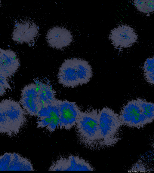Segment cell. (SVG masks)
<instances>
[{"label":"cell","mask_w":154,"mask_h":173,"mask_svg":"<svg viewBox=\"0 0 154 173\" xmlns=\"http://www.w3.org/2000/svg\"><path fill=\"white\" fill-rule=\"evenodd\" d=\"M122 125L140 129L154 121V103L142 98L129 101L119 115Z\"/></svg>","instance_id":"1"},{"label":"cell","mask_w":154,"mask_h":173,"mask_svg":"<svg viewBox=\"0 0 154 173\" xmlns=\"http://www.w3.org/2000/svg\"><path fill=\"white\" fill-rule=\"evenodd\" d=\"M93 75L92 68L86 61L77 58L65 60L57 74L58 83L63 86L74 88L88 83Z\"/></svg>","instance_id":"2"},{"label":"cell","mask_w":154,"mask_h":173,"mask_svg":"<svg viewBox=\"0 0 154 173\" xmlns=\"http://www.w3.org/2000/svg\"><path fill=\"white\" fill-rule=\"evenodd\" d=\"M26 112L19 103L11 99L0 103V133L10 137L19 133L26 122Z\"/></svg>","instance_id":"3"},{"label":"cell","mask_w":154,"mask_h":173,"mask_svg":"<svg viewBox=\"0 0 154 173\" xmlns=\"http://www.w3.org/2000/svg\"><path fill=\"white\" fill-rule=\"evenodd\" d=\"M75 126L78 139L83 146L92 149L102 147L99 111L95 110L81 111Z\"/></svg>","instance_id":"4"},{"label":"cell","mask_w":154,"mask_h":173,"mask_svg":"<svg viewBox=\"0 0 154 173\" xmlns=\"http://www.w3.org/2000/svg\"><path fill=\"white\" fill-rule=\"evenodd\" d=\"M122 125L119 115L111 109L104 107L99 111V127L102 148L113 146L118 142Z\"/></svg>","instance_id":"5"},{"label":"cell","mask_w":154,"mask_h":173,"mask_svg":"<svg viewBox=\"0 0 154 173\" xmlns=\"http://www.w3.org/2000/svg\"><path fill=\"white\" fill-rule=\"evenodd\" d=\"M57 99L50 105L41 108L38 111L36 123L38 128H45L49 132H53L59 126V114Z\"/></svg>","instance_id":"6"},{"label":"cell","mask_w":154,"mask_h":173,"mask_svg":"<svg viewBox=\"0 0 154 173\" xmlns=\"http://www.w3.org/2000/svg\"><path fill=\"white\" fill-rule=\"evenodd\" d=\"M59 128L69 130L75 126L81 111L75 102L58 99Z\"/></svg>","instance_id":"7"},{"label":"cell","mask_w":154,"mask_h":173,"mask_svg":"<svg viewBox=\"0 0 154 173\" xmlns=\"http://www.w3.org/2000/svg\"><path fill=\"white\" fill-rule=\"evenodd\" d=\"M38 27L33 21L22 20L16 22L12 39L18 43L31 44L38 35Z\"/></svg>","instance_id":"8"},{"label":"cell","mask_w":154,"mask_h":173,"mask_svg":"<svg viewBox=\"0 0 154 173\" xmlns=\"http://www.w3.org/2000/svg\"><path fill=\"white\" fill-rule=\"evenodd\" d=\"M109 38L115 47L127 48L137 41L138 36L132 28L121 25L111 30Z\"/></svg>","instance_id":"9"},{"label":"cell","mask_w":154,"mask_h":173,"mask_svg":"<svg viewBox=\"0 0 154 173\" xmlns=\"http://www.w3.org/2000/svg\"><path fill=\"white\" fill-rule=\"evenodd\" d=\"M95 169L87 161L77 156L62 157L54 162L49 171H93Z\"/></svg>","instance_id":"10"},{"label":"cell","mask_w":154,"mask_h":173,"mask_svg":"<svg viewBox=\"0 0 154 173\" xmlns=\"http://www.w3.org/2000/svg\"><path fill=\"white\" fill-rule=\"evenodd\" d=\"M28 159L18 153H6L0 157V171H33Z\"/></svg>","instance_id":"11"},{"label":"cell","mask_w":154,"mask_h":173,"mask_svg":"<svg viewBox=\"0 0 154 173\" xmlns=\"http://www.w3.org/2000/svg\"><path fill=\"white\" fill-rule=\"evenodd\" d=\"M19 103L26 113L36 117L38 111V98L36 86L32 83L25 86L21 91Z\"/></svg>","instance_id":"12"},{"label":"cell","mask_w":154,"mask_h":173,"mask_svg":"<svg viewBox=\"0 0 154 173\" xmlns=\"http://www.w3.org/2000/svg\"><path fill=\"white\" fill-rule=\"evenodd\" d=\"M47 41L49 46L61 49L69 46L73 37L68 30L62 27H54L50 29L46 35Z\"/></svg>","instance_id":"13"},{"label":"cell","mask_w":154,"mask_h":173,"mask_svg":"<svg viewBox=\"0 0 154 173\" xmlns=\"http://www.w3.org/2000/svg\"><path fill=\"white\" fill-rule=\"evenodd\" d=\"M0 76L7 78L17 71L20 62L16 53L10 50L0 49Z\"/></svg>","instance_id":"14"},{"label":"cell","mask_w":154,"mask_h":173,"mask_svg":"<svg viewBox=\"0 0 154 173\" xmlns=\"http://www.w3.org/2000/svg\"><path fill=\"white\" fill-rule=\"evenodd\" d=\"M35 82L38 98V112L41 108L50 105L57 99L56 92L50 84L39 80H36Z\"/></svg>","instance_id":"15"},{"label":"cell","mask_w":154,"mask_h":173,"mask_svg":"<svg viewBox=\"0 0 154 173\" xmlns=\"http://www.w3.org/2000/svg\"><path fill=\"white\" fill-rule=\"evenodd\" d=\"M143 68L146 81L150 84H154V56L146 59Z\"/></svg>","instance_id":"16"},{"label":"cell","mask_w":154,"mask_h":173,"mask_svg":"<svg viewBox=\"0 0 154 173\" xmlns=\"http://www.w3.org/2000/svg\"><path fill=\"white\" fill-rule=\"evenodd\" d=\"M134 5L140 12L149 14L154 12V0H135Z\"/></svg>","instance_id":"17"},{"label":"cell","mask_w":154,"mask_h":173,"mask_svg":"<svg viewBox=\"0 0 154 173\" xmlns=\"http://www.w3.org/2000/svg\"><path fill=\"white\" fill-rule=\"evenodd\" d=\"M0 77V96H2L4 94L7 89H11V88L8 81V78L1 76Z\"/></svg>","instance_id":"18"},{"label":"cell","mask_w":154,"mask_h":173,"mask_svg":"<svg viewBox=\"0 0 154 173\" xmlns=\"http://www.w3.org/2000/svg\"><path fill=\"white\" fill-rule=\"evenodd\" d=\"M135 168L134 171H143L145 170V167L143 165L140 163H136L133 167L132 168Z\"/></svg>","instance_id":"19"}]
</instances>
